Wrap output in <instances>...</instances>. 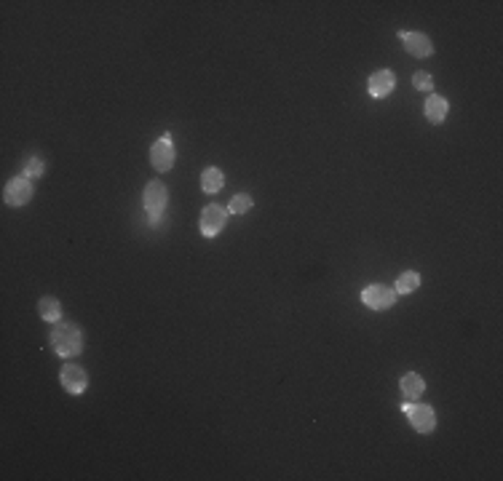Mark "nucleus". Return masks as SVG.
<instances>
[{
    "instance_id": "6",
    "label": "nucleus",
    "mask_w": 503,
    "mask_h": 481,
    "mask_svg": "<svg viewBox=\"0 0 503 481\" xmlns=\"http://www.w3.org/2000/svg\"><path fill=\"white\" fill-rule=\"evenodd\" d=\"M225 217H228V211H225L223 206H206L204 211H201V233H204L206 238H214L220 230L225 227Z\"/></svg>"
},
{
    "instance_id": "7",
    "label": "nucleus",
    "mask_w": 503,
    "mask_h": 481,
    "mask_svg": "<svg viewBox=\"0 0 503 481\" xmlns=\"http://www.w3.org/2000/svg\"><path fill=\"white\" fill-rule=\"evenodd\" d=\"M150 161H153V166L155 171H169V168L174 166V145H171V139L167 137H161L153 150H150Z\"/></svg>"
},
{
    "instance_id": "8",
    "label": "nucleus",
    "mask_w": 503,
    "mask_h": 481,
    "mask_svg": "<svg viewBox=\"0 0 503 481\" xmlns=\"http://www.w3.org/2000/svg\"><path fill=\"white\" fill-rule=\"evenodd\" d=\"M399 37H402L404 49H407L412 56H418V59H426V56L434 54V49H431V40L423 35V33H399Z\"/></svg>"
},
{
    "instance_id": "10",
    "label": "nucleus",
    "mask_w": 503,
    "mask_h": 481,
    "mask_svg": "<svg viewBox=\"0 0 503 481\" xmlns=\"http://www.w3.org/2000/svg\"><path fill=\"white\" fill-rule=\"evenodd\" d=\"M393 86H396V78H393L391 70H377L370 78V94L373 96H389L393 91Z\"/></svg>"
},
{
    "instance_id": "12",
    "label": "nucleus",
    "mask_w": 503,
    "mask_h": 481,
    "mask_svg": "<svg viewBox=\"0 0 503 481\" xmlns=\"http://www.w3.org/2000/svg\"><path fill=\"white\" fill-rule=\"evenodd\" d=\"M447 99L445 96H439V94H431L429 99H426V118H429L431 123H442L445 118H447Z\"/></svg>"
},
{
    "instance_id": "1",
    "label": "nucleus",
    "mask_w": 503,
    "mask_h": 481,
    "mask_svg": "<svg viewBox=\"0 0 503 481\" xmlns=\"http://www.w3.org/2000/svg\"><path fill=\"white\" fill-rule=\"evenodd\" d=\"M51 345H54V351L59 356L70 358V356L80 353V348H83V332L75 324H62V326H56L54 332H51Z\"/></svg>"
},
{
    "instance_id": "15",
    "label": "nucleus",
    "mask_w": 503,
    "mask_h": 481,
    "mask_svg": "<svg viewBox=\"0 0 503 481\" xmlns=\"http://www.w3.org/2000/svg\"><path fill=\"white\" fill-rule=\"evenodd\" d=\"M418 283H420V276H418L415 270L402 273V276L396 278V292H399V295H410V292L418 289Z\"/></svg>"
},
{
    "instance_id": "18",
    "label": "nucleus",
    "mask_w": 503,
    "mask_h": 481,
    "mask_svg": "<svg viewBox=\"0 0 503 481\" xmlns=\"http://www.w3.org/2000/svg\"><path fill=\"white\" fill-rule=\"evenodd\" d=\"M412 83H415L418 91H431V89H434V80H431V75H426V73H415L412 75Z\"/></svg>"
},
{
    "instance_id": "17",
    "label": "nucleus",
    "mask_w": 503,
    "mask_h": 481,
    "mask_svg": "<svg viewBox=\"0 0 503 481\" xmlns=\"http://www.w3.org/2000/svg\"><path fill=\"white\" fill-rule=\"evenodd\" d=\"M43 174V161L33 155V158H27V164H24V174L22 177H40Z\"/></svg>"
},
{
    "instance_id": "5",
    "label": "nucleus",
    "mask_w": 503,
    "mask_h": 481,
    "mask_svg": "<svg viewBox=\"0 0 503 481\" xmlns=\"http://www.w3.org/2000/svg\"><path fill=\"white\" fill-rule=\"evenodd\" d=\"M6 204L8 206H24L33 198V185L27 177H14L8 185H6Z\"/></svg>"
},
{
    "instance_id": "14",
    "label": "nucleus",
    "mask_w": 503,
    "mask_h": 481,
    "mask_svg": "<svg viewBox=\"0 0 503 481\" xmlns=\"http://www.w3.org/2000/svg\"><path fill=\"white\" fill-rule=\"evenodd\" d=\"M37 313H40L43 321H59L62 305H59V299H54V297H43V299L37 302Z\"/></svg>"
},
{
    "instance_id": "3",
    "label": "nucleus",
    "mask_w": 503,
    "mask_h": 481,
    "mask_svg": "<svg viewBox=\"0 0 503 481\" xmlns=\"http://www.w3.org/2000/svg\"><path fill=\"white\" fill-rule=\"evenodd\" d=\"M404 412H407V417H410L412 428L418 430V433H431L434 426H436V417H434V409L426 407V404H404Z\"/></svg>"
},
{
    "instance_id": "11",
    "label": "nucleus",
    "mask_w": 503,
    "mask_h": 481,
    "mask_svg": "<svg viewBox=\"0 0 503 481\" xmlns=\"http://www.w3.org/2000/svg\"><path fill=\"white\" fill-rule=\"evenodd\" d=\"M399 388H402V396L407 399V401H418L420 396H423V390H426V383H423V377L420 374H404L402 377V383H399Z\"/></svg>"
},
{
    "instance_id": "9",
    "label": "nucleus",
    "mask_w": 503,
    "mask_h": 481,
    "mask_svg": "<svg viewBox=\"0 0 503 481\" xmlns=\"http://www.w3.org/2000/svg\"><path fill=\"white\" fill-rule=\"evenodd\" d=\"M59 380H62L65 390H70V393H83V390H86V385H89V377H86V371L80 369V367H73V364L62 369Z\"/></svg>"
},
{
    "instance_id": "16",
    "label": "nucleus",
    "mask_w": 503,
    "mask_h": 481,
    "mask_svg": "<svg viewBox=\"0 0 503 481\" xmlns=\"http://www.w3.org/2000/svg\"><path fill=\"white\" fill-rule=\"evenodd\" d=\"M249 209H252V198H249V195H236V198H233V201H230V214H246V211H249Z\"/></svg>"
},
{
    "instance_id": "13",
    "label": "nucleus",
    "mask_w": 503,
    "mask_h": 481,
    "mask_svg": "<svg viewBox=\"0 0 503 481\" xmlns=\"http://www.w3.org/2000/svg\"><path fill=\"white\" fill-rule=\"evenodd\" d=\"M225 185V177L220 168H206L204 174H201V187H204V193H220Z\"/></svg>"
},
{
    "instance_id": "4",
    "label": "nucleus",
    "mask_w": 503,
    "mask_h": 481,
    "mask_svg": "<svg viewBox=\"0 0 503 481\" xmlns=\"http://www.w3.org/2000/svg\"><path fill=\"white\" fill-rule=\"evenodd\" d=\"M393 297H396V292L389 289V286H383V283H373V286H367V289L361 292L364 305L373 308V311H386V308H391Z\"/></svg>"
},
{
    "instance_id": "2",
    "label": "nucleus",
    "mask_w": 503,
    "mask_h": 481,
    "mask_svg": "<svg viewBox=\"0 0 503 481\" xmlns=\"http://www.w3.org/2000/svg\"><path fill=\"white\" fill-rule=\"evenodd\" d=\"M142 201H145V209H148L150 214V225H158L161 222V214H164V209H167V187L161 185V182H150L145 187V195H142Z\"/></svg>"
}]
</instances>
